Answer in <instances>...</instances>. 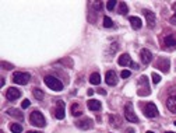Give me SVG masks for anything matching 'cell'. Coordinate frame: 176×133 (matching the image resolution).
<instances>
[{"label":"cell","instance_id":"6da1fadb","mask_svg":"<svg viewBox=\"0 0 176 133\" xmlns=\"http://www.w3.org/2000/svg\"><path fill=\"white\" fill-rule=\"evenodd\" d=\"M43 81H45V84L49 87L50 90H53V91H62L63 90V83H62L60 80H57L55 76H45Z\"/></svg>","mask_w":176,"mask_h":133},{"label":"cell","instance_id":"7a4b0ae2","mask_svg":"<svg viewBox=\"0 0 176 133\" xmlns=\"http://www.w3.org/2000/svg\"><path fill=\"white\" fill-rule=\"evenodd\" d=\"M30 122L32 123L34 126H37V127H43L45 125H46L45 116H43L39 111H34V112L31 113V115H30Z\"/></svg>","mask_w":176,"mask_h":133},{"label":"cell","instance_id":"3957f363","mask_svg":"<svg viewBox=\"0 0 176 133\" xmlns=\"http://www.w3.org/2000/svg\"><path fill=\"white\" fill-rule=\"evenodd\" d=\"M30 79H31L30 73H25V72H16V73L13 74V83L14 84H20V86H25V84H28Z\"/></svg>","mask_w":176,"mask_h":133},{"label":"cell","instance_id":"277c9868","mask_svg":"<svg viewBox=\"0 0 176 133\" xmlns=\"http://www.w3.org/2000/svg\"><path fill=\"white\" fill-rule=\"evenodd\" d=\"M124 118L131 123H138L140 122L138 116L134 113V109H133V106H131V104H126V106H124Z\"/></svg>","mask_w":176,"mask_h":133},{"label":"cell","instance_id":"5b68a950","mask_svg":"<svg viewBox=\"0 0 176 133\" xmlns=\"http://www.w3.org/2000/svg\"><path fill=\"white\" fill-rule=\"evenodd\" d=\"M117 63H119L120 66H131L133 69H138V66L131 60V57H130L129 53H123V55H120L119 59H117Z\"/></svg>","mask_w":176,"mask_h":133},{"label":"cell","instance_id":"8992f818","mask_svg":"<svg viewBox=\"0 0 176 133\" xmlns=\"http://www.w3.org/2000/svg\"><path fill=\"white\" fill-rule=\"evenodd\" d=\"M144 115L149 119H153V118H156L158 116V109H156V106L154 105L153 102H148L144 105Z\"/></svg>","mask_w":176,"mask_h":133},{"label":"cell","instance_id":"52a82bcc","mask_svg":"<svg viewBox=\"0 0 176 133\" xmlns=\"http://www.w3.org/2000/svg\"><path fill=\"white\" fill-rule=\"evenodd\" d=\"M20 97H21V91L18 90V88H16V87H10V88H7L6 98L9 101H16V100H18Z\"/></svg>","mask_w":176,"mask_h":133},{"label":"cell","instance_id":"ba28073f","mask_svg":"<svg viewBox=\"0 0 176 133\" xmlns=\"http://www.w3.org/2000/svg\"><path fill=\"white\" fill-rule=\"evenodd\" d=\"M105 83L108 86H116L117 84V74L115 70H108L105 74Z\"/></svg>","mask_w":176,"mask_h":133},{"label":"cell","instance_id":"9c48e42d","mask_svg":"<svg viewBox=\"0 0 176 133\" xmlns=\"http://www.w3.org/2000/svg\"><path fill=\"white\" fill-rule=\"evenodd\" d=\"M76 126L81 130H88L92 127V120L90 118H83V119L76 120Z\"/></svg>","mask_w":176,"mask_h":133},{"label":"cell","instance_id":"30bf717a","mask_svg":"<svg viewBox=\"0 0 176 133\" xmlns=\"http://www.w3.org/2000/svg\"><path fill=\"white\" fill-rule=\"evenodd\" d=\"M55 116H56L57 119H63V118L66 116V112H64V102L62 100H57V102H56Z\"/></svg>","mask_w":176,"mask_h":133},{"label":"cell","instance_id":"8fae6325","mask_svg":"<svg viewBox=\"0 0 176 133\" xmlns=\"http://www.w3.org/2000/svg\"><path fill=\"white\" fill-rule=\"evenodd\" d=\"M143 13H144V16H145V20H147V25H148V28H153V27L155 25V14H154L153 11L147 10V9H144Z\"/></svg>","mask_w":176,"mask_h":133},{"label":"cell","instance_id":"7c38bea8","mask_svg":"<svg viewBox=\"0 0 176 133\" xmlns=\"http://www.w3.org/2000/svg\"><path fill=\"white\" fill-rule=\"evenodd\" d=\"M140 59H141V62L145 65L151 63V60H153V53L149 52L148 49H141V52H140Z\"/></svg>","mask_w":176,"mask_h":133},{"label":"cell","instance_id":"4fadbf2b","mask_svg":"<svg viewBox=\"0 0 176 133\" xmlns=\"http://www.w3.org/2000/svg\"><path fill=\"white\" fill-rule=\"evenodd\" d=\"M163 45H165L166 48H169V49L176 48V38L173 37V35H166V37L163 38Z\"/></svg>","mask_w":176,"mask_h":133},{"label":"cell","instance_id":"5bb4252c","mask_svg":"<svg viewBox=\"0 0 176 133\" xmlns=\"http://www.w3.org/2000/svg\"><path fill=\"white\" fill-rule=\"evenodd\" d=\"M166 108L172 113H176V95H171L166 100Z\"/></svg>","mask_w":176,"mask_h":133},{"label":"cell","instance_id":"9a60e30c","mask_svg":"<svg viewBox=\"0 0 176 133\" xmlns=\"http://www.w3.org/2000/svg\"><path fill=\"white\" fill-rule=\"evenodd\" d=\"M87 106H88V109H91V111H101V108H102L101 102L96 100H88L87 101Z\"/></svg>","mask_w":176,"mask_h":133},{"label":"cell","instance_id":"2e32d148","mask_svg":"<svg viewBox=\"0 0 176 133\" xmlns=\"http://www.w3.org/2000/svg\"><path fill=\"white\" fill-rule=\"evenodd\" d=\"M129 20H130V24H131V27H133L134 30H138V28H141V25H143L141 18H138V17H136V16H131Z\"/></svg>","mask_w":176,"mask_h":133},{"label":"cell","instance_id":"e0dca14e","mask_svg":"<svg viewBox=\"0 0 176 133\" xmlns=\"http://www.w3.org/2000/svg\"><path fill=\"white\" fill-rule=\"evenodd\" d=\"M6 112H7V115H11V116L17 118V119H21V120L24 119V115H23V112H20V111H18V109H16V108H9V109H7Z\"/></svg>","mask_w":176,"mask_h":133},{"label":"cell","instance_id":"ac0fdd59","mask_svg":"<svg viewBox=\"0 0 176 133\" xmlns=\"http://www.w3.org/2000/svg\"><path fill=\"white\" fill-rule=\"evenodd\" d=\"M156 67L161 69L162 72H168V70H169V60H168V59H160V60H158Z\"/></svg>","mask_w":176,"mask_h":133},{"label":"cell","instance_id":"d6986e66","mask_svg":"<svg viewBox=\"0 0 176 133\" xmlns=\"http://www.w3.org/2000/svg\"><path fill=\"white\" fill-rule=\"evenodd\" d=\"M90 83L94 84V86H98V84L101 83V76H99L98 72H96V73H92L90 76Z\"/></svg>","mask_w":176,"mask_h":133},{"label":"cell","instance_id":"ffe728a7","mask_svg":"<svg viewBox=\"0 0 176 133\" xmlns=\"http://www.w3.org/2000/svg\"><path fill=\"white\" fill-rule=\"evenodd\" d=\"M71 115H73V116H81V115H83V112L80 111V105L77 102H74L73 105H71Z\"/></svg>","mask_w":176,"mask_h":133},{"label":"cell","instance_id":"44dd1931","mask_svg":"<svg viewBox=\"0 0 176 133\" xmlns=\"http://www.w3.org/2000/svg\"><path fill=\"white\" fill-rule=\"evenodd\" d=\"M109 120H110V125H112L113 127L120 126V123H122L120 118H119V116H116V115H109Z\"/></svg>","mask_w":176,"mask_h":133},{"label":"cell","instance_id":"7402d4cb","mask_svg":"<svg viewBox=\"0 0 176 133\" xmlns=\"http://www.w3.org/2000/svg\"><path fill=\"white\" fill-rule=\"evenodd\" d=\"M127 11H129V7H127V4L124 3V2H120V3H119V14H122V16H126Z\"/></svg>","mask_w":176,"mask_h":133},{"label":"cell","instance_id":"603a6c76","mask_svg":"<svg viewBox=\"0 0 176 133\" xmlns=\"http://www.w3.org/2000/svg\"><path fill=\"white\" fill-rule=\"evenodd\" d=\"M10 130L13 133H21V132H23V126H21V125H18V123H11V125H10Z\"/></svg>","mask_w":176,"mask_h":133},{"label":"cell","instance_id":"cb8c5ba5","mask_svg":"<svg viewBox=\"0 0 176 133\" xmlns=\"http://www.w3.org/2000/svg\"><path fill=\"white\" fill-rule=\"evenodd\" d=\"M34 97H35L38 101H42L43 97H45V94H43L42 90H39V88H35V90H34Z\"/></svg>","mask_w":176,"mask_h":133},{"label":"cell","instance_id":"d4e9b609","mask_svg":"<svg viewBox=\"0 0 176 133\" xmlns=\"http://www.w3.org/2000/svg\"><path fill=\"white\" fill-rule=\"evenodd\" d=\"M103 27L105 28H110V27H113V21L110 17H103Z\"/></svg>","mask_w":176,"mask_h":133},{"label":"cell","instance_id":"484cf974","mask_svg":"<svg viewBox=\"0 0 176 133\" xmlns=\"http://www.w3.org/2000/svg\"><path fill=\"white\" fill-rule=\"evenodd\" d=\"M116 4H117L116 0H110V2H108V3H106V9H108L109 11H112V10H115Z\"/></svg>","mask_w":176,"mask_h":133},{"label":"cell","instance_id":"4316f807","mask_svg":"<svg viewBox=\"0 0 176 133\" xmlns=\"http://www.w3.org/2000/svg\"><path fill=\"white\" fill-rule=\"evenodd\" d=\"M160 81H161V76H160V74L153 73V83H154V84H158Z\"/></svg>","mask_w":176,"mask_h":133},{"label":"cell","instance_id":"83f0119b","mask_svg":"<svg viewBox=\"0 0 176 133\" xmlns=\"http://www.w3.org/2000/svg\"><path fill=\"white\" fill-rule=\"evenodd\" d=\"M129 76H130V70H123L122 73H120V77H122V79H127Z\"/></svg>","mask_w":176,"mask_h":133},{"label":"cell","instance_id":"f1b7e54d","mask_svg":"<svg viewBox=\"0 0 176 133\" xmlns=\"http://www.w3.org/2000/svg\"><path fill=\"white\" fill-rule=\"evenodd\" d=\"M30 105H31V102L28 100H24L23 102H21V108H24V109H25V108H28Z\"/></svg>","mask_w":176,"mask_h":133},{"label":"cell","instance_id":"f546056e","mask_svg":"<svg viewBox=\"0 0 176 133\" xmlns=\"http://www.w3.org/2000/svg\"><path fill=\"white\" fill-rule=\"evenodd\" d=\"M3 69H7V70H11L13 69V65H10V63H6V62H3Z\"/></svg>","mask_w":176,"mask_h":133},{"label":"cell","instance_id":"4dcf8cb0","mask_svg":"<svg viewBox=\"0 0 176 133\" xmlns=\"http://www.w3.org/2000/svg\"><path fill=\"white\" fill-rule=\"evenodd\" d=\"M171 24H176V14H173L172 17H171Z\"/></svg>","mask_w":176,"mask_h":133},{"label":"cell","instance_id":"1f68e13d","mask_svg":"<svg viewBox=\"0 0 176 133\" xmlns=\"http://www.w3.org/2000/svg\"><path fill=\"white\" fill-rule=\"evenodd\" d=\"M27 133H41V132H34V130H30V132H27Z\"/></svg>","mask_w":176,"mask_h":133},{"label":"cell","instance_id":"d6a6232c","mask_svg":"<svg viewBox=\"0 0 176 133\" xmlns=\"http://www.w3.org/2000/svg\"><path fill=\"white\" fill-rule=\"evenodd\" d=\"M165 133H175V132H165Z\"/></svg>","mask_w":176,"mask_h":133},{"label":"cell","instance_id":"836d02e7","mask_svg":"<svg viewBox=\"0 0 176 133\" xmlns=\"http://www.w3.org/2000/svg\"><path fill=\"white\" fill-rule=\"evenodd\" d=\"M147 133H154V132H147Z\"/></svg>","mask_w":176,"mask_h":133},{"label":"cell","instance_id":"e575fe53","mask_svg":"<svg viewBox=\"0 0 176 133\" xmlns=\"http://www.w3.org/2000/svg\"><path fill=\"white\" fill-rule=\"evenodd\" d=\"M175 126H176V120H175Z\"/></svg>","mask_w":176,"mask_h":133}]
</instances>
